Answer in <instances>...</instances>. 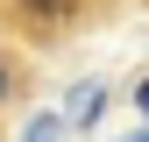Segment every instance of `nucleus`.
Returning a JSON list of instances; mask_svg holds the SVG:
<instances>
[{"label": "nucleus", "instance_id": "1", "mask_svg": "<svg viewBox=\"0 0 149 142\" xmlns=\"http://www.w3.org/2000/svg\"><path fill=\"white\" fill-rule=\"evenodd\" d=\"M100 100H107V85H100V78L71 85V100H64V121H71V128H92V121H100Z\"/></svg>", "mask_w": 149, "mask_h": 142}, {"label": "nucleus", "instance_id": "2", "mask_svg": "<svg viewBox=\"0 0 149 142\" xmlns=\"http://www.w3.org/2000/svg\"><path fill=\"white\" fill-rule=\"evenodd\" d=\"M14 7H22L29 22H64V14L78 7V0H14Z\"/></svg>", "mask_w": 149, "mask_h": 142}, {"label": "nucleus", "instance_id": "3", "mask_svg": "<svg viewBox=\"0 0 149 142\" xmlns=\"http://www.w3.org/2000/svg\"><path fill=\"white\" fill-rule=\"evenodd\" d=\"M64 128H71V121H64V114H36L22 142H64Z\"/></svg>", "mask_w": 149, "mask_h": 142}, {"label": "nucleus", "instance_id": "4", "mask_svg": "<svg viewBox=\"0 0 149 142\" xmlns=\"http://www.w3.org/2000/svg\"><path fill=\"white\" fill-rule=\"evenodd\" d=\"M7 93H14V64L0 57V106H7Z\"/></svg>", "mask_w": 149, "mask_h": 142}, {"label": "nucleus", "instance_id": "5", "mask_svg": "<svg viewBox=\"0 0 149 142\" xmlns=\"http://www.w3.org/2000/svg\"><path fill=\"white\" fill-rule=\"evenodd\" d=\"M135 106H142V114H149V78H142V85H135Z\"/></svg>", "mask_w": 149, "mask_h": 142}, {"label": "nucleus", "instance_id": "6", "mask_svg": "<svg viewBox=\"0 0 149 142\" xmlns=\"http://www.w3.org/2000/svg\"><path fill=\"white\" fill-rule=\"evenodd\" d=\"M121 142H149V128H135V135H121Z\"/></svg>", "mask_w": 149, "mask_h": 142}]
</instances>
